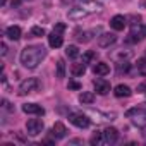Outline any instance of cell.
I'll return each instance as SVG.
<instances>
[{
  "mask_svg": "<svg viewBox=\"0 0 146 146\" xmlns=\"http://www.w3.org/2000/svg\"><path fill=\"white\" fill-rule=\"evenodd\" d=\"M125 24H127V19H125L124 16H120V14H117V16H113V17L110 19V26H112V29H115V31H122V29L125 28Z\"/></svg>",
  "mask_w": 146,
  "mask_h": 146,
  "instance_id": "obj_10",
  "label": "cell"
},
{
  "mask_svg": "<svg viewBox=\"0 0 146 146\" xmlns=\"http://www.w3.org/2000/svg\"><path fill=\"white\" fill-rule=\"evenodd\" d=\"M26 131H28L29 136H38L43 131V120H40V119H29L28 124H26Z\"/></svg>",
  "mask_w": 146,
  "mask_h": 146,
  "instance_id": "obj_7",
  "label": "cell"
},
{
  "mask_svg": "<svg viewBox=\"0 0 146 146\" xmlns=\"http://www.w3.org/2000/svg\"><path fill=\"white\" fill-rule=\"evenodd\" d=\"M65 53H67V57H70V58H76V57L79 55V48H78L76 45H69V46L65 48Z\"/></svg>",
  "mask_w": 146,
  "mask_h": 146,
  "instance_id": "obj_21",
  "label": "cell"
},
{
  "mask_svg": "<svg viewBox=\"0 0 146 146\" xmlns=\"http://www.w3.org/2000/svg\"><path fill=\"white\" fill-rule=\"evenodd\" d=\"M137 72L141 76H146V57L137 58Z\"/></svg>",
  "mask_w": 146,
  "mask_h": 146,
  "instance_id": "obj_22",
  "label": "cell"
},
{
  "mask_svg": "<svg viewBox=\"0 0 146 146\" xmlns=\"http://www.w3.org/2000/svg\"><path fill=\"white\" fill-rule=\"evenodd\" d=\"M46 57V50L41 45H29L21 52V64L26 69H35Z\"/></svg>",
  "mask_w": 146,
  "mask_h": 146,
  "instance_id": "obj_1",
  "label": "cell"
},
{
  "mask_svg": "<svg viewBox=\"0 0 146 146\" xmlns=\"http://www.w3.org/2000/svg\"><path fill=\"white\" fill-rule=\"evenodd\" d=\"M67 127L62 124V122H55L53 124V127H52V136L53 137H57V139H62V137H65L67 136Z\"/></svg>",
  "mask_w": 146,
  "mask_h": 146,
  "instance_id": "obj_13",
  "label": "cell"
},
{
  "mask_svg": "<svg viewBox=\"0 0 146 146\" xmlns=\"http://www.w3.org/2000/svg\"><path fill=\"white\" fill-rule=\"evenodd\" d=\"M113 93H115V96H119V98H127V96L132 95V91H131V88H129L127 84H119V86H115Z\"/></svg>",
  "mask_w": 146,
  "mask_h": 146,
  "instance_id": "obj_17",
  "label": "cell"
},
{
  "mask_svg": "<svg viewBox=\"0 0 146 146\" xmlns=\"http://www.w3.org/2000/svg\"><path fill=\"white\" fill-rule=\"evenodd\" d=\"M62 43H64L62 33H57V31H53V33L48 36V45H50L52 48H58V46H62Z\"/></svg>",
  "mask_w": 146,
  "mask_h": 146,
  "instance_id": "obj_14",
  "label": "cell"
},
{
  "mask_svg": "<svg viewBox=\"0 0 146 146\" xmlns=\"http://www.w3.org/2000/svg\"><path fill=\"white\" fill-rule=\"evenodd\" d=\"M23 112L29 113V115H43L45 108L41 105H38V103H24L23 105Z\"/></svg>",
  "mask_w": 146,
  "mask_h": 146,
  "instance_id": "obj_9",
  "label": "cell"
},
{
  "mask_svg": "<svg viewBox=\"0 0 146 146\" xmlns=\"http://www.w3.org/2000/svg\"><path fill=\"white\" fill-rule=\"evenodd\" d=\"M11 4H12V7H19L21 5V0H12Z\"/></svg>",
  "mask_w": 146,
  "mask_h": 146,
  "instance_id": "obj_30",
  "label": "cell"
},
{
  "mask_svg": "<svg viewBox=\"0 0 146 146\" xmlns=\"http://www.w3.org/2000/svg\"><path fill=\"white\" fill-rule=\"evenodd\" d=\"M90 143L95 146V144H103V141H102V132H96V134H93V137L90 139Z\"/></svg>",
  "mask_w": 146,
  "mask_h": 146,
  "instance_id": "obj_25",
  "label": "cell"
},
{
  "mask_svg": "<svg viewBox=\"0 0 146 146\" xmlns=\"http://www.w3.org/2000/svg\"><path fill=\"white\" fill-rule=\"evenodd\" d=\"M5 53H7V45L2 43V55H5Z\"/></svg>",
  "mask_w": 146,
  "mask_h": 146,
  "instance_id": "obj_31",
  "label": "cell"
},
{
  "mask_svg": "<svg viewBox=\"0 0 146 146\" xmlns=\"http://www.w3.org/2000/svg\"><path fill=\"white\" fill-rule=\"evenodd\" d=\"M117 137H119V132H117L115 127H108V129H105V131L102 132V141H103V144H112V143L117 141Z\"/></svg>",
  "mask_w": 146,
  "mask_h": 146,
  "instance_id": "obj_8",
  "label": "cell"
},
{
  "mask_svg": "<svg viewBox=\"0 0 146 146\" xmlns=\"http://www.w3.org/2000/svg\"><path fill=\"white\" fill-rule=\"evenodd\" d=\"M64 29H65V24H62V23H60V24H57V26H55V29H53V31H57V33H62Z\"/></svg>",
  "mask_w": 146,
  "mask_h": 146,
  "instance_id": "obj_28",
  "label": "cell"
},
{
  "mask_svg": "<svg viewBox=\"0 0 146 146\" xmlns=\"http://www.w3.org/2000/svg\"><path fill=\"white\" fill-rule=\"evenodd\" d=\"M93 86H95V90H96L98 95H107L110 91V83L105 81V79H95L93 81Z\"/></svg>",
  "mask_w": 146,
  "mask_h": 146,
  "instance_id": "obj_12",
  "label": "cell"
},
{
  "mask_svg": "<svg viewBox=\"0 0 146 146\" xmlns=\"http://www.w3.org/2000/svg\"><path fill=\"white\" fill-rule=\"evenodd\" d=\"M115 40H117V36H115L113 33H103V35L98 38V46L107 48V46L113 45V43H115Z\"/></svg>",
  "mask_w": 146,
  "mask_h": 146,
  "instance_id": "obj_11",
  "label": "cell"
},
{
  "mask_svg": "<svg viewBox=\"0 0 146 146\" xmlns=\"http://www.w3.org/2000/svg\"><path fill=\"white\" fill-rule=\"evenodd\" d=\"M79 102H81L83 105H91V103L95 102V93H91V91L81 93V95H79Z\"/></svg>",
  "mask_w": 146,
  "mask_h": 146,
  "instance_id": "obj_18",
  "label": "cell"
},
{
  "mask_svg": "<svg viewBox=\"0 0 146 146\" xmlns=\"http://www.w3.org/2000/svg\"><path fill=\"white\" fill-rule=\"evenodd\" d=\"M40 90V81L36 78H28L26 81H23L19 84V95L21 96H26V95H31V93H36Z\"/></svg>",
  "mask_w": 146,
  "mask_h": 146,
  "instance_id": "obj_2",
  "label": "cell"
},
{
  "mask_svg": "<svg viewBox=\"0 0 146 146\" xmlns=\"http://www.w3.org/2000/svg\"><path fill=\"white\" fill-rule=\"evenodd\" d=\"M125 117L132 119L136 125H146V108H131L125 112Z\"/></svg>",
  "mask_w": 146,
  "mask_h": 146,
  "instance_id": "obj_3",
  "label": "cell"
},
{
  "mask_svg": "<svg viewBox=\"0 0 146 146\" xmlns=\"http://www.w3.org/2000/svg\"><path fill=\"white\" fill-rule=\"evenodd\" d=\"M95 33H96V31H84V33H79L76 38H78L79 41H84V43H86V41L91 40V35H95Z\"/></svg>",
  "mask_w": 146,
  "mask_h": 146,
  "instance_id": "obj_23",
  "label": "cell"
},
{
  "mask_svg": "<svg viewBox=\"0 0 146 146\" xmlns=\"http://www.w3.org/2000/svg\"><path fill=\"white\" fill-rule=\"evenodd\" d=\"M57 78L58 79L65 78V62L62 58H58V62H57Z\"/></svg>",
  "mask_w": 146,
  "mask_h": 146,
  "instance_id": "obj_20",
  "label": "cell"
},
{
  "mask_svg": "<svg viewBox=\"0 0 146 146\" xmlns=\"http://www.w3.org/2000/svg\"><path fill=\"white\" fill-rule=\"evenodd\" d=\"M95 5H98V4L91 2V4H88V7H81V5L72 7L67 16H69V19H81V17H86L90 12H95V9H90V7H95Z\"/></svg>",
  "mask_w": 146,
  "mask_h": 146,
  "instance_id": "obj_4",
  "label": "cell"
},
{
  "mask_svg": "<svg viewBox=\"0 0 146 146\" xmlns=\"http://www.w3.org/2000/svg\"><path fill=\"white\" fill-rule=\"evenodd\" d=\"M137 91H139V93H143V91H146V83H141V84L137 86Z\"/></svg>",
  "mask_w": 146,
  "mask_h": 146,
  "instance_id": "obj_29",
  "label": "cell"
},
{
  "mask_svg": "<svg viewBox=\"0 0 146 146\" xmlns=\"http://www.w3.org/2000/svg\"><path fill=\"white\" fill-rule=\"evenodd\" d=\"M95 57H96V53H95V52H91V50H90V52H86V53L83 55V64H90Z\"/></svg>",
  "mask_w": 146,
  "mask_h": 146,
  "instance_id": "obj_24",
  "label": "cell"
},
{
  "mask_svg": "<svg viewBox=\"0 0 146 146\" xmlns=\"http://www.w3.org/2000/svg\"><path fill=\"white\" fill-rule=\"evenodd\" d=\"M69 88L70 90H81V84L76 83V81H69Z\"/></svg>",
  "mask_w": 146,
  "mask_h": 146,
  "instance_id": "obj_27",
  "label": "cell"
},
{
  "mask_svg": "<svg viewBox=\"0 0 146 146\" xmlns=\"http://www.w3.org/2000/svg\"><path fill=\"white\" fill-rule=\"evenodd\" d=\"M69 120H70V124H74V125L79 127V129H86V127L90 125V119H88V115L79 113V112H72V113L69 115Z\"/></svg>",
  "mask_w": 146,
  "mask_h": 146,
  "instance_id": "obj_5",
  "label": "cell"
},
{
  "mask_svg": "<svg viewBox=\"0 0 146 146\" xmlns=\"http://www.w3.org/2000/svg\"><path fill=\"white\" fill-rule=\"evenodd\" d=\"M31 35H33V36H45V29L40 28V26H35V28L31 29Z\"/></svg>",
  "mask_w": 146,
  "mask_h": 146,
  "instance_id": "obj_26",
  "label": "cell"
},
{
  "mask_svg": "<svg viewBox=\"0 0 146 146\" xmlns=\"http://www.w3.org/2000/svg\"><path fill=\"white\" fill-rule=\"evenodd\" d=\"M93 72H95L96 76H107L108 72H110V65L105 64V62H98V64L93 65Z\"/></svg>",
  "mask_w": 146,
  "mask_h": 146,
  "instance_id": "obj_15",
  "label": "cell"
},
{
  "mask_svg": "<svg viewBox=\"0 0 146 146\" xmlns=\"http://www.w3.org/2000/svg\"><path fill=\"white\" fill-rule=\"evenodd\" d=\"M5 35H7V38H9V40L17 41V40L21 38L23 31H21V28H19V26H9V28H7V31H5Z\"/></svg>",
  "mask_w": 146,
  "mask_h": 146,
  "instance_id": "obj_16",
  "label": "cell"
},
{
  "mask_svg": "<svg viewBox=\"0 0 146 146\" xmlns=\"http://www.w3.org/2000/svg\"><path fill=\"white\" fill-rule=\"evenodd\" d=\"M72 76H83L84 72H86V67H84V64L81 62V64H72Z\"/></svg>",
  "mask_w": 146,
  "mask_h": 146,
  "instance_id": "obj_19",
  "label": "cell"
},
{
  "mask_svg": "<svg viewBox=\"0 0 146 146\" xmlns=\"http://www.w3.org/2000/svg\"><path fill=\"white\" fill-rule=\"evenodd\" d=\"M143 38H146V26L143 24H134L131 28V35H129V41H141Z\"/></svg>",
  "mask_w": 146,
  "mask_h": 146,
  "instance_id": "obj_6",
  "label": "cell"
}]
</instances>
